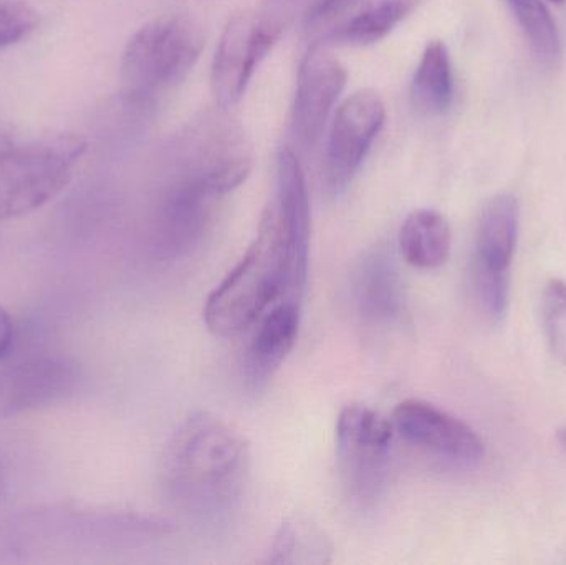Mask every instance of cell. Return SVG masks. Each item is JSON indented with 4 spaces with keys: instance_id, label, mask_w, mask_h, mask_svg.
I'll return each mask as SVG.
<instances>
[{
    "instance_id": "5b68a950",
    "label": "cell",
    "mask_w": 566,
    "mask_h": 565,
    "mask_svg": "<svg viewBox=\"0 0 566 565\" xmlns=\"http://www.w3.org/2000/svg\"><path fill=\"white\" fill-rule=\"evenodd\" d=\"M391 420L375 408L349 404L336 420V458L346 496L359 508H371L388 486L391 467Z\"/></svg>"
},
{
    "instance_id": "e0dca14e",
    "label": "cell",
    "mask_w": 566,
    "mask_h": 565,
    "mask_svg": "<svg viewBox=\"0 0 566 565\" xmlns=\"http://www.w3.org/2000/svg\"><path fill=\"white\" fill-rule=\"evenodd\" d=\"M518 222L517 198L512 195L492 198L479 218L474 262L492 271H509L517 245Z\"/></svg>"
},
{
    "instance_id": "5bb4252c",
    "label": "cell",
    "mask_w": 566,
    "mask_h": 565,
    "mask_svg": "<svg viewBox=\"0 0 566 565\" xmlns=\"http://www.w3.org/2000/svg\"><path fill=\"white\" fill-rule=\"evenodd\" d=\"M269 52L271 49L259 32L255 12L245 10L229 19L212 60V92L222 109L238 105L255 69Z\"/></svg>"
},
{
    "instance_id": "d6986e66",
    "label": "cell",
    "mask_w": 566,
    "mask_h": 565,
    "mask_svg": "<svg viewBox=\"0 0 566 565\" xmlns=\"http://www.w3.org/2000/svg\"><path fill=\"white\" fill-rule=\"evenodd\" d=\"M412 100L426 115H442L454 100V75L448 46L441 40L426 45L412 79Z\"/></svg>"
},
{
    "instance_id": "d4e9b609",
    "label": "cell",
    "mask_w": 566,
    "mask_h": 565,
    "mask_svg": "<svg viewBox=\"0 0 566 565\" xmlns=\"http://www.w3.org/2000/svg\"><path fill=\"white\" fill-rule=\"evenodd\" d=\"M39 25V13L29 3L0 0V52L27 39Z\"/></svg>"
},
{
    "instance_id": "8fae6325",
    "label": "cell",
    "mask_w": 566,
    "mask_h": 565,
    "mask_svg": "<svg viewBox=\"0 0 566 565\" xmlns=\"http://www.w3.org/2000/svg\"><path fill=\"white\" fill-rule=\"evenodd\" d=\"M80 372L69 358H27L0 368V421L59 404L75 394Z\"/></svg>"
},
{
    "instance_id": "7a4b0ae2",
    "label": "cell",
    "mask_w": 566,
    "mask_h": 565,
    "mask_svg": "<svg viewBox=\"0 0 566 565\" xmlns=\"http://www.w3.org/2000/svg\"><path fill=\"white\" fill-rule=\"evenodd\" d=\"M306 272L308 251L293 241L272 199L244 258L209 295L206 325L226 338L249 331L281 299L302 301Z\"/></svg>"
},
{
    "instance_id": "2e32d148",
    "label": "cell",
    "mask_w": 566,
    "mask_h": 565,
    "mask_svg": "<svg viewBox=\"0 0 566 565\" xmlns=\"http://www.w3.org/2000/svg\"><path fill=\"white\" fill-rule=\"evenodd\" d=\"M352 297L366 324L388 325L401 315L405 291L391 252L376 248L363 254L353 271Z\"/></svg>"
},
{
    "instance_id": "f1b7e54d",
    "label": "cell",
    "mask_w": 566,
    "mask_h": 565,
    "mask_svg": "<svg viewBox=\"0 0 566 565\" xmlns=\"http://www.w3.org/2000/svg\"><path fill=\"white\" fill-rule=\"evenodd\" d=\"M551 2H555V3H564L565 0H551Z\"/></svg>"
},
{
    "instance_id": "ac0fdd59",
    "label": "cell",
    "mask_w": 566,
    "mask_h": 565,
    "mask_svg": "<svg viewBox=\"0 0 566 565\" xmlns=\"http://www.w3.org/2000/svg\"><path fill=\"white\" fill-rule=\"evenodd\" d=\"M452 234L446 216L434 209L412 211L399 231V251L416 269H439L451 255Z\"/></svg>"
},
{
    "instance_id": "83f0119b",
    "label": "cell",
    "mask_w": 566,
    "mask_h": 565,
    "mask_svg": "<svg viewBox=\"0 0 566 565\" xmlns=\"http://www.w3.org/2000/svg\"><path fill=\"white\" fill-rule=\"evenodd\" d=\"M557 438H558V443H560L562 447H564L566 450V427L562 428V430L558 431Z\"/></svg>"
},
{
    "instance_id": "ba28073f",
    "label": "cell",
    "mask_w": 566,
    "mask_h": 565,
    "mask_svg": "<svg viewBox=\"0 0 566 565\" xmlns=\"http://www.w3.org/2000/svg\"><path fill=\"white\" fill-rule=\"evenodd\" d=\"M385 119V102L373 90H358L342 103L333 118L326 145V185L333 195L348 188Z\"/></svg>"
},
{
    "instance_id": "9c48e42d",
    "label": "cell",
    "mask_w": 566,
    "mask_h": 565,
    "mask_svg": "<svg viewBox=\"0 0 566 565\" xmlns=\"http://www.w3.org/2000/svg\"><path fill=\"white\" fill-rule=\"evenodd\" d=\"M418 0H325L310 20L319 45H371L385 39Z\"/></svg>"
},
{
    "instance_id": "6da1fadb",
    "label": "cell",
    "mask_w": 566,
    "mask_h": 565,
    "mask_svg": "<svg viewBox=\"0 0 566 565\" xmlns=\"http://www.w3.org/2000/svg\"><path fill=\"white\" fill-rule=\"evenodd\" d=\"M251 448L244 435L208 411L189 417L166 444L161 488L169 503L191 520H228L244 496Z\"/></svg>"
},
{
    "instance_id": "9a60e30c",
    "label": "cell",
    "mask_w": 566,
    "mask_h": 565,
    "mask_svg": "<svg viewBox=\"0 0 566 565\" xmlns=\"http://www.w3.org/2000/svg\"><path fill=\"white\" fill-rule=\"evenodd\" d=\"M302 321V301L283 297L258 321L244 360L245 387L258 394L268 387L295 347Z\"/></svg>"
},
{
    "instance_id": "30bf717a",
    "label": "cell",
    "mask_w": 566,
    "mask_h": 565,
    "mask_svg": "<svg viewBox=\"0 0 566 565\" xmlns=\"http://www.w3.org/2000/svg\"><path fill=\"white\" fill-rule=\"evenodd\" d=\"M391 423L406 443L442 460L472 464L484 457V441L478 431L428 401H401L392 411Z\"/></svg>"
},
{
    "instance_id": "277c9868",
    "label": "cell",
    "mask_w": 566,
    "mask_h": 565,
    "mask_svg": "<svg viewBox=\"0 0 566 565\" xmlns=\"http://www.w3.org/2000/svg\"><path fill=\"white\" fill-rule=\"evenodd\" d=\"M205 46V32L188 15H161L136 30L123 50L119 76L129 98L145 102L181 83Z\"/></svg>"
},
{
    "instance_id": "4316f807",
    "label": "cell",
    "mask_w": 566,
    "mask_h": 565,
    "mask_svg": "<svg viewBox=\"0 0 566 565\" xmlns=\"http://www.w3.org/2000/svg\"><path fill=\"white\" fill-rule=\"evenodd\" d=\"M3 501H6V470L0 461V511H2Z\"/></svg>"
},
{
    "instance_id": "ffe728a7",
    "label": "cell",
    "mask_w": 566,
    "mask_h": 565,
    "mask_svg": "<svg viewBox=\"0 0 566 565\" xmlns=\"http://www.w3.org/2000/svg\"><path fill=\"white\" fill-rule=\"evenodd\" d=\"M328 537L310 521L292 517L275 534L269 553V564H326L332 561Z\"/></svg>"
},
{
    "instance_id": "8992f818",
    "label": "cell",
    "mask_w": 566,
    "mask_h": 565,
    "mask_svg": "<svg viewBox=\"0 0 566 565\" xmlns=\"http://www.w3.org/2000/svg\"><path fill=\"white\" fill-rule=\"evenodd\" d=\"M254 151L244 129L224 113H208L178 142V176L226 196L248 179Z\"/></svg>"
},
{
    "instance_id": "cb8c5ba5",
    "label": "cell",
    "mask_w": 566,
    "mask_h": 565,
    "mask_svg": "<svg viewBox=\"0 0 566 565\" xmlns=\"http://www.w3.org/2000/svg\"><path fill=\"white\" fill-rule=\"evenodd\" d=\"M474 289L479 304L494 322L504 321L511 299L509 271H492L474 262Z\"/></svg>"
},
{
    "instance_id": "484cf974",
    "label": "cell",
    "mask_w": 566,
    "mask_h": 565,
    "mask_svg": "<svg viewBox=\"0 0 566 565\" xmlns=\"http://www.w3.org/2000/svg\"><path fill=\"white\" fill-rule=\"evenodd\" d=\"M15 344V327L9 312L0 305V360L12 352Z\"/></svg>"
},
{
    "instance_id": "603a6c76",
    "label": "cell",
    "mask_w": 566,
    "mask_h": 565,
    "mask_svg": "<svg viewBox=\"0 0 566 565\" xmlns=\"http://www.w3.org/2000/svg\"><path fill=\"white\" fill-rule=\"evenodd\" d=\"M542 317L552 354L566 367V282L552 279L542 295Z\"/></svg>"
},
{
    "instance_id": "44dd1931",
    "label": "cell",
    "mask_w": 566,
    "mask_h": 565,
    "mask_svg": "<svg viewBox=\"0 0 566 565\" xmlns=\"http://www.w3.org/2000/svg\"><path fill=\"white\" fill-rule=\"evenodd\" d=\"M532 49L544 62L560 56V35L542 0H507Z\"/></svg>"
},
{
    "instance_id": "7402d4cb",
    "label": "cell",
    "mask_w": 566,
    "mask_h": 565,
    "mask_svg": "<svg viewBox=\"0 0 566 565\" xmlns=\"http://www.w3.org/2000/svg\"><path fill=\"white\" fill-rule=\"evenodd\" d=\"M322 0H262L261 9L255 12L259 32L269 46L275 45L283 33L295 25L305 22Z\"/></svg>"
},
{
    "instance_id": "7c38bea8",
    "label": "cell",
    "mask_w": 566,
    "mask_h": 565,
    "mask_svg": "<svg viewBox=\"0 0 566 565\" xmlns=\"http://www.w3.org/2000/svg\"><path fill=\"white\" fill-rule=\"evenodd\" d=\"M219 198L222 196L201 182L176 176L156 216L155 248L159 258L178 261L191 254L208 231Z\"/></svg>"
},
{
    "instance_id": "3957f363",
    "label": "cell",
    "mask_w": 566,
    "mask_h": 565,
    "mask_svg": "<svg viewBox=\"0 0 566 565\" xmlns=\"http://www.w3.org/2000/svg\"><path fill=\"white\" fill-rule=\"evenodd\" d=\"M85 153L86 142L76 135L0 138V221L22 218L56 198Z\"/></svg>"
},
{
    "instance_id": "4fadbf2b",
    "label": "cell",
    "mask_w": 566,
    "mask_h": 565,
    "mask_svg": "<svg viewBox=\"0 0 566 565\" xmlns=\"http://www.w3.org/2000/svg\"><path fill=\"white\" fill-rule=\"evenodd\" d=\"M346 80L348 73L338 59L325 52L322 45L310 46L300 62L290 113V128L298 143L312 146L318 142Z\"/></svg>"
},
{
    "instance_id": "52a82bcc",
    "label": "cell",
    "mask_w": 566,
    "mask_h": 565,
    "mask_svg": "<svg viewBox=\"0 0 566 565\" xmlns=\"http://www.w3.org/2000/svg\"><path fill=\"white\" fill-rule=\"evenodd\" d=\"M172 526L166 520L133 513L50 508L27 513L20 520L22 540L32 543H123L168 536Z\"/></svg>"
}]
</instances>
